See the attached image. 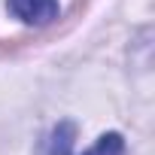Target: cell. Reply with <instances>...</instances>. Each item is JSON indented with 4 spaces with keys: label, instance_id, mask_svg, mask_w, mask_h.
Returning a JSON list of instances; mask_svg holds the SVG:
<instances>
[{
    "label": "cell",
    "instance_id": "cell-3",
    "mask_svg": "<svg viewBox=\"0 0 155 155\" xmlns=\"http://www.w3.org/2000/svg\"><path fill=\"white\" fill-rule=\"evenodd\" d=\"M82 155H125V140H122V134H116V131H110V134H104L88 152H82Z\"/></svg>",
    "mask_w": 155,
    "mask_h": 155
},
{
    "label": "cell",
    "instance_id": "cell-1",
    "mask_svg": "<svg viewBox=\"0 0 155 155\" xmlns=\"http://www.w3.org/2000/svg\"><path fill=\"white\" fill-rule=\"evenodd\" d=\"M9 9L25 25H49L58 18V0H9Z\"/></svg>",
    "mask_w": 155,
    "mask_h": 155
},
{
    "label": "cell",
    "instance_id": "cell-2",
    "mask_svg": "<svg viewBox=\"0 0 155 155\" xmlns=\"http://www.w3.org/2000/svg\"><path fill=\"white\" fill-rule=\"evenodd\" d=\"M73 140H76V125L73 122H58V128L49 134L46 155H73Z\"/></svg>",
    "mask_w": 155,
    "mask_h": 155
}]
</instances>
